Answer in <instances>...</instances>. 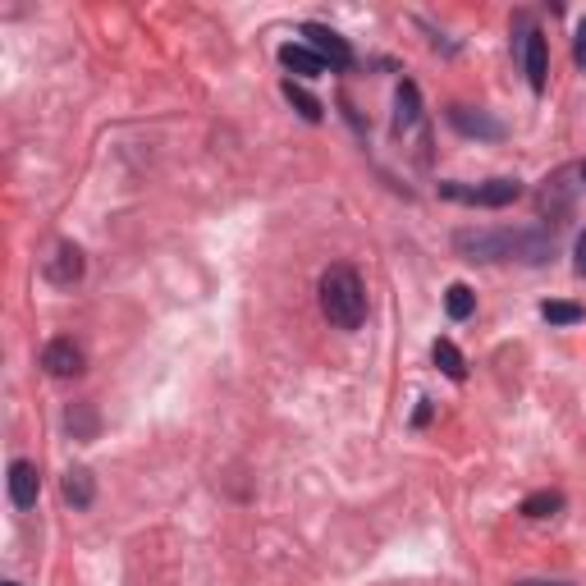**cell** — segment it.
<instances>
[{
    "label": "cell",
    "mask_w": 586,
    "mask_h": 586,
    "mask_svg": "<svg viewBox=\"0 0 586 586\" xmlns=\"http://www.w3.org/2000/svg\"><path fill=\"white\" fill-rule=\"evenodd\" d=\"M394 133L399 138H417L426 147V110H422L417 83H399V92H394Z\"/></svg>",
    "instance_id": "4"
},
{
    "label": "cell",
    "mask_w": 586,
    "mask_h": 586,
    "mask_svg": "<svg viewBox=\"0 0 586 586\" xmlns=\"http://www.w3.org/2000/svg\"><path fill=\"white\" fill-rule=\"evenodd\" d=\"M573 271L586 275V229L577 234V243H573Z\"/></svg>",
    "instance_id": "19"
},
{
    "label": "cell",
    "mask_w": 586,
    "mask_h": 586,
    "mask_svg": "<svg viewBox=\"0 0 586 586\" xmlns=\"http://www.w3.org/2000/svg\"><path fill=\"white\" fill-rule=\"evenodd\" d=\"M518 586H568V582H518Z\"/></svg>",
    "instance_id": "21"
},
{
    "label": "cell",
    "mask_w": 586,
    "mask_h": 586,
    "mask_svg": "<svg viewBox=\"0 0 586 586\" xmlns=\"http://www.w3.org/2000/svg\"><path fill=\"white\" fill-rule=\"evenodd\" d=\"M577 65H586V28H582V42H577Z\"/></svg>",
    "instance_id": "20"
},
{
    "label": "cell",
    "mask_w": 586,
    "mask_h": 586,
    "mask_svg": "<svg viewBox=\"0 0 586 586\" xmlns=\"http://www.w3.org/2000/svg\"><path fill=\"white\" fill-rule=\"evenodd\" d=\"M303 37H307V46H312V51L321 55L330 69H335V74L353 69V46H348L335 28H326V23H303Z\"/></svg>",
    "instance_id": "5"
},
{
    "label": "cell",
    "mask_w": 586,
    "mask_h": 586,
    "mask_svg": "<svg viewBox=\"0 0 586 586\" xmlns=\"http://www.w3.org/2000/svg\"><path fill=\"white\" fill-rule=\"evenodd\" d=\"M280 65L298 78H321L326 74V60L312 51V46H298V42H284L280 46Z\"/></svg>",
    "instance_id": "11"
},
{
    "label": "cell",
    "mask_w": 586,
    "mask_h": 586,
    "mask_svg": "<svg viewBox=\"0 0 586 586\" xmlns=\"http://www.w3.org/2000/svg\"><path fill=\"white\" fill-rule=\"evenodd\" d=\"M445 120L454 124L458 133H467V138H504V124L481 115V110H472V106H449Z\"/></svg>",
    "instance_id": "10"
},
{
    "label": "cell",
    "mask_w": 586,
    "mask_h": 586,
    "mask_svg": "<svg viewBox=\"0 0 586 586\" xmlns=\"http://www.w3.org/2000/svg\"><path fill=\"white\" fill-rule=\"evenodd\" d=\"M440 197L449 202H463V207H486V211H500V207H513L522 197V184L518 179H490V184H440Z\"/></svg>",
    "instance_id": "3"
},
{
    "label": "cell",
    "mask_w": 586,
    "mask_h": 586,
    "mask_svg": "<svg viewBox=\"0 0 586 586\" xmlns=\"http://www.w3.org/2000/svg\"><path fill=\"white\" fill-rule=\"evenodd\" d=\"M65 500L74 504V509H92L97 486H92V472H87V467H74V472L65 477Z\"/></svg>",
    "instance_id": "13"
},
{
    "label": "cell",
    "mask_w": 586,
    "mask_h": 586,
    "mask_svg": "<svg viewBox=\"0 0 586 586\" xmlns=\"http://www.w3.org/2000/svg\"><path fill=\"white\" fill-rule=\"evenodd\" d=\"M284 97H289V106L298 110V115H303L307 124H321V115H326V106H321V101L312 97V92H307V87H298L289 78V83H284Z\"/></svg>",
    "instance_id": "15"
},
{
    "label": "cell",
    "mask_w": 586,
    "mask_h": 586,
    "mask_svg": "<svg viewBox=\"0 0 586 586\" xmlns=\"http://www.w3.org/2000/svg\"><path fill=\"white\" fill-rule=\"evenodd\" d=\"M454 248L463 261H513L518 257V229H458Z\"/></svg>",
    "instance_id": "2"
},
{
    "label": "cell",
    "mask_w": 586,
    "mask_h": 586,
    "mask_svg": "<svg viewBox=\"0 0 586 586\" xmlns=\"http://www.w3.org/2000/svg\"><path fill=\"white\" fill-rule=\"evenodd\" d=\"M431 358H435V367L445 371L449 380H458V385L467 380V362H463V353L454 348V339H435V344H431Z\"/></svg>",
    "instance_id": "12"
},
{
    "label": "cell",
    "mask_w": 586,
    "mask_h": 586,
    "mask_svg": "<svg viewBox=\"0 0 586 586\" xmlns=\"http://www.w3.org/2000/svg\"><path fill=\"white\" fill-rule=\"evenodd\" d=\"M69 431H74L78 440H92V431H97V413H92V408H78V413H69Z\"/></svg>",
    "instance_id": "18"
},
{
    "label": "cell",
    "mask_w": 586,
    "mask_h": 586,
    "mask_svg": "<svg viewBox=\"0 0 586 586\" xmlns=\"http://www.w3.org/2000/svg\"><path fill=\"white\" fill-rule=\"evenodd\" d=\"M0 586H19V582H0Z\"/></svg>",
    "instance_id": "23"
},
{
    "label": "cell",
    "mask_w": 586,
    "mask_h": 586,
    "mask_svg": "<svg viewBox=\"0 0 586 586\" xmlns=\"http://www.w3.org/2000/svg\"><path fill=\"white\" fill-rule=\"evenodd\" d=\"M5 486H10V504H14V509H23V513L37 509V495H42V472H37L33 458H14Z\"/></svg>",
    "instance_id": "6"
},
{
    "label": "cell",
    "mask_w": 586,
    "mask_h": 586,
    "mask_svg": "<svg viewBox=\"0 0 586 586\" xmlns=\"http://www.w3.org/2000/svg\"><path fill=\"white\" fill-rule=\"evenodd\" d=\"M522 518H554V513H564V495L559 490H536V495H527L522 500Z\"/></svg>",
    "instance_id": "14"
},
{
    "label": "cell",
    "mask_w": 586,
    "mask_h": 586,
    "mask_svg": "<svg viewBox=\"0 0 586 586\" xmlns=\"http://www.w3.org/2000/svg\"><path fill=\"white\" fill-rule=\"evenodd\" d=\"M577 174H582V179H586V161H582V165H577Z\"/></svg>",
    "instance_id": "22"
},
{
    "label": "cell",
    "mask_w": 586,
    "mask_h": 586,
    "mask_svg": "<svg viewBox=\"0 0 586 586\" xmlns=\"http://www.w3.org/2000/svg\"><path fill=\"white\" fill-rule=\"evenodd\" d=\"M321 312L335 330H358L367 321V289L353 266H330L321 275Z\"/></svg>",
    "instance_id": "1"
},
{
    "label": "cell",
    "mask_w": 586,
    "mask_h": 586,
    "mask_svg": "<svg viewBox=\"0 0 586 586\" xmlns=\"http://www.w3.org/2000/svg\"><path fill=\"white\" fill-rule=\"evenodd\" d=\"M522 69H527V83L532 92H545V78H550V46H545L541 33L522 37Z\"/></svg>",
    "instance_id": "9"
},
{
    "label": "cell",
    "mask_w": 586,
    "mask_h": 586,
    "mask_svg": "<svg viewBox=\"0 0 586 586\" xmlns=\"http://www.w3.org/2000/svg\"><path fill=\"white\" fill-rule=\"evenodd\" d=\"M42 367L51 371L55 380H69L83 371V348L74 344V339H51V344L42 348Z\"/></svg>",
    "instance_id": "7"
},
{
    "label": "cell",
    "mask_w": 586,
    "mask_h": 586,
    "mask_svg": "<svg viewBox=\"0 0 586 586\" xmlns=\"http://www.w3.org/2000/svg\"><path fill=\"white\" fill-rule=\"evenodd\" d=\"M46 280L60 284V289L83 280V248H78V243H60L55 257H46Z\"/></svg>",
    "instance_id": "8"
},
{
    "label": "cell",
    "mask_w": 586,
    "mask_h": 586,
    "mask_svg": "<svg viewBox=\"0 0 586 586\" xmlns=\"http://www.w3.org/2000/svg\"><path fill=\"white\" fill-rule=\"evenodd\" d=\"M541 316L550 321V326H577L586 312L577 303H541Z\"/></svg>",
    "instance_id": "17"
},
{
    "label": "cell",
    "mask_w": 586,
    "mask_h": 586,
    "mask_svg": "<svg viewBox=\"0 0 586 586\" xmlns=\"http://www.w3.org/2000/svg\"><path fill=\"white\" fill-rule=\"evenodd\" d=\"M445 312L454 316V321H467V316L477 312V293L467 289V284H449L445 289Z\"/></svg>",
    "instance_id": "16"
}]
</instances>
